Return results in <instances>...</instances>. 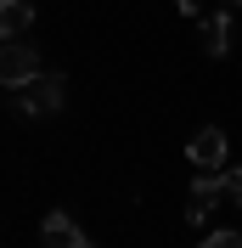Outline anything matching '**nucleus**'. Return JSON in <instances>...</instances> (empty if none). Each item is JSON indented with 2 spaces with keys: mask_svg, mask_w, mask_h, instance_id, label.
<instances>
[{
  "mask_svg": "<svg viewBox=\"0 0 242 248\" xmlns=\"http://www.w3.org/2000/svg\"><path fill=\"white\" fill-rule=\"evenodd\" d=\"M29 79H40V51L29 40H0V91H23Z\"/></svg>",
  "mask_w": 242,
  "mask_h": 248,
  "instance_id": "1",
  "label": "nucleus"
},
{
  "mask_svg": "<svg viewBox=\"0 0 242 248\" xmlns=\"http://www.w3.org/2000/svg\"><path fill=\"white\" fill-rule=\"evenodd\" d=\"M62 96H68V79H62V74H40V79L23 85V102H17V108L29 113V119H45V113L62 108Z\"/></svg>",
  "mask_w": 242,
  "mask_h": 248,
  "instance_id": "2",
  "label": "nucleus"
},
{
  "mask_svg": "<svg viewBox=\"0 0 242 248\" xmlns=\"http://www.w3.org/2000/svg\"><path fill=\"white\" fill-rule=\"evenodd\" d=\"M220 198H226V175H220V170H203V175L192 181V198H186V220H192V226H203V220H209V209H214Z\"/></svg>",
  "mask_w": 242,
  "mask_h": 248,
  "instance_id": "3",
  "label": "nucleus"
},
{
  "mask_svg": "<svg viewBox=\"0 0 242 248\" xmlns=\"http://www.w3.org/2000/svg\"><path fill=\"white\" fill-rule=\"evenodd\" d=\"M226 130H220V124H203V130H197L192 136V147H186V158H192L197 170H226Z\"/></svg>",
  "mask_w": 242,
  "mask_h": 248,
  "instance_id": "4",
  "label": "nucleus"
},
{
  "mask_svg": "<svg viewBox=\"0 0 242 248\" xmlns=\"http://www.w3.org/2000/svg\"><path fill=\"white\" fill-rule=\"evenodd\" d=\"M40 237H45V248H91V237L79 232V226H74L68 215H62V209H51V215H45Z\"/></svg>",
  "mask_w": 242,
  "mask_h": 248,
  "instance_id": "5",
  "label": "nucleus"
},
{
  "mask_svg": "<svg viewBox=\"0 0 242 248\" xmlns=\"http://www.w3.org/2000/svg\"><path fill=\"white\" fill-rule=\"evenodd\" d=\"M34 29V6L29 0H0V40H23Z\"/></svg>",
  "mask_w": 242,
  "mask_h": 248,
  "instance_id": "6",
  "label": "nucleus"
},
{
  "mask_svg": "<svg viewBox=\"0 0 242 248\" xmlns=\"http://www.w3.org/2000/svg\"><path fill=\"white\" fill-rule=\"evenodd\" d=\"M231 51V12H214L203 23V57H226Z\"/></svg>",
  "mask_w": 242,
  "mask_h": 248,
  "instance_id": "7",
  "label": "nucleus"
},
{
  "mask_svg": "<svg viewBox=\"0 0 242 248\" xmlns=\"http://www.w3.org/2000/svg\"><path fill=\"white\" fill-rule=\"evenodd\" d=\"M197 248H242V232H209Z\"/></svg>",
  "mask_w": 242,
  "mask_h": 248,
  "instance_id": "8",
  "label": "nucleus"
},
{
  "mask_svg": "<svg viewBox=\"0 0 242 248\" xmlns=\"http://www.w3.org/2000/svg\"><path fill=\"white\" fill-rule=\"evenodd\" d=\"M220 175H226V198L242 209V170H220Z\"/></svg>",
  "mask_w": 242,
  "mask_h": 248,
  "instance_id": "9",
  "label": "nucleus"
},
{
  "mask_svg": "<svg viewBox=\"0 0 242 248\" xmlns=\"http://www.w3.org/2000/svg\"><path fill=\"white\" fill-rule=\"evenodd\" d=\"M175 6H181V17H203V6H209V0H175Z\"/></svg>",
  "mask_w": 242,
  "mask_h": 248,
  "instance_id": "10",
  "label": "nucleus"
},
{
  "mask_svg": "<svg viewBox=\"0 0 242 248\" xmlns=\"http://www.w3.org/2000/svg\"><path fill=\"white\" fill-rule=\"evenodd\" d=\"M226 6H242V0H226Z\"/></svg>",
  "mask_w": 242,
  "mask_h": 248,
  "instance_id": "11",
  "label": "nucleus"
}]
</instances>
